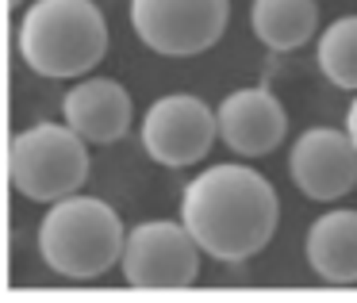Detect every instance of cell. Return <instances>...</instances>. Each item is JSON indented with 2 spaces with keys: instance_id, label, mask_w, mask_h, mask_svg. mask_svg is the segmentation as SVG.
Wrapping results in <instances>:
<instances>
[{
  "instance_id": "5bb4252c",
  "label": "cell",
  "mask_w": 357,
  "mask_h": 303,
  "mask_svg": "<svg viewBox=\"0 0 357 303\" xmlns=\"http://www.w3.org/2000/svg\"><path fill=\"white\" fill-rule=\"evenodd\" d=\"M346 131H349V139H354V146H357V96H354V104H349V111H346Z\"/></svg>"
},
{
  "instance_id": "7c38bea8",
  "label": "cell",
  "mask_w": 357,
  "mask_h": 303,
  "mask_svg": "<svg viewBox=\"0 0 357 303\" xmlns=\"http://www.w3.org/2000/svg\"><path fill=\"white\" fill-rule=\"evenodd\" d=\"M250 27L269 50L288 54V50L307 47V39H315L319 4L315 0H254Z\"/></svg>"
},
{
  "instance_id": "30bf717a",
  "label": "cell",
  "mask_w": 357,
  "mask_h": 303,
  "mask_svg": "<svg viewBox=\"0 0 357 303\" xmlns=\"http://www.w3.org/2000/svg\"><path fill=\"white\" fill-rule=\"evenodd\" d=\"M62 119L89 146H112L131 131V93L112 77H85L62 96Z\"/></svg>"
},
{
  "instance_id": "5b68a950",
  "label": "cell",
  "mask_w": 357,
  "mask_h": 303,
  "mask_svg": "<svg viewBox=\"0 0 357 303\" xmlns=\"http://www.w3.org/2000/svg\"><path fill=\"white\" fill-rule=\"evenodd\" d=\"M231 0H131V27L162 58H196L227 31Z\"/></svg>"
},
{
  "instance_id": "3957f363",
  "label": "cell",
  "mask_w": 357,
  "mask_h": 303,
  "mask_svg": "<svg viewBox=\"0 0 357 303\" xmlns=\"http://www.w3.org/2000/svg\"><path fill=\"white\" fill-rule=\"evenodd\" d=\"M123 219L96 196H66L50 203L39 223V254L58 277L96 280L112 272L123 257Z\"/></svg>"
},
{
  "instance_id": "8fae6325",
  "label": "cell",
  "mask_w": 357,
  "mask_h": 303,
  "mask_svg": "<svg viewBox=\"0 0 357 303\" xmlns=\"http://www.w3.org/2000/svg\"><path fill=\"white\" fill-rule=\"evenodd\" d=\"M307 265L331 284H357V211L334 208L307 226Z\"/></svg>"
},
{
  "instance_id": "7a4b0ae2",
  "label": "cell",
  "mask_w": 357,
  "mask_h": 303,
  "mask_svg": "<svg viewBox=\"0 0 357 303\" xmlns=\"http://www.w3.org/2000/svg\"><path fill=\"white\" fill-rule=\"evenodd\" d=\"M16 50L39 77H85L108 54V20L93 0H31L16 27Z\"/></svg>"
},
{
  "instance_id": "9c48e42d",
  "label": "cell",
  "mask_w": 357,
  "mask_h": 303,
  "mask_svg": "<svg viewBox=\"0 0 357 303\" xmlns=\"http://www.w3.org/2000/svg\"><path fill=\"white\" fill-rule=\"evenodd\" d=\"M215 116H219V139L238 157L273 154L280 146V139L288 134L284 104L277 100V93H269L261 85L227 93L223 104L215 108Z\"/></svg>"
},
{
  "instance_id": "4fadbf2b",
  "label": "cell",
  "mask_w": 357,
  "mask_h": 303,
  "mask_svg": "<svg viewBox=\"0 0 357 303\" xmlns=\"http://www.w3.org/2000/svg\"><path fill=\"white\" fill-rule=\"evenodd\" d=\"M319 70L334 88L357 93V16H342L319 35Z\"/></svg>"
},
{
  "instance_id": "ba28073f",
  "label": "cell",
  "mask_w": 357,
  "mask_h": 303,
  "mask_svg": "<svg viewBox=\"0 0 357 303\" xmlns=\"http://www.w3.org/2000/svg\"><path fill=\"white\" fill-rule=\"evenodd\" d=\"M292 185L307 200L334 203L357 188V146L349 131L338 127H311L292 142L288 154Z\"/></svg>"
},
{
  "instance_id": "6da1fadb",
  "label": "cell",
  "mask_w": 357,
  "mask_h": 303,
  "mask_svg": "<svg viewBox=\"0 0 357 303\" xmlns=\"http://www.w3.org/2000/svg\"><path fill=\"white\" fill-rule=\"evenodd\" d=\"M277 188L242 162H223L192 177L181 192V223L215 261H246L277 234Z\"/></svg>"
},
{
  "instance_id": "277c9868",
  "label": "cell",
  "mask_w": 357,
  "mask_h": 303,
  "mask_svg": "<svg viewBox=\"0 0 357 303\" xmlns=\"http://www.w3.org/2000/svg\"><path fill=\"white\" fill-rule=\"evenodd\" d=\"M89 142L70 123H31L12 134L8 177L20 196L58 203L89 180Z\"/></svg>"
},
{
  "instance_id": "9a60e30c",
  "label": "cell",
  "mask_w": 357,
  "mask_h": 303,
  "mask_svg": "<svg viewBox=\"0 0 357 303\" xmlns=\"http://www.w3.org/2000/svg\"><path fill=\"white\" fill-rule=\"evenodd\" d=\"M8 8H24V0H8Z\"/></svg>"
},
{
  "instance_id": "8992f818",
  "label": "cell",
  "mask_w": 357,
  "mask_h": 303,
  "mask_svg": "<svg viewBox=\"0 0 357 303\" xmlns=\"http://www.w3.org/2000/svg\"><path fill=\"white\" fill-rule=\"evenodd\" d=\"M142 150L150 162L165 169H185L208 157V150L219 139V116L208 100L192 93H169L158 96L142 116Z\"/></svg>"
},
{
  "instance_id": "52a82bcc",
  "label": "cell",
  "mask_w": 357,
  "mask_h": 303,
  "mask_svg": "<svg viewBox=\"0 0 357 303\" xmlns=\"http://www.w3.org/2000/svg\"><path fill=\"white\" fill-rule=\"evenodd\" d=\"M200 254L185 223L154 219L127 231L119 265L131 288H188L200 277Z\"/></svg>"
}]
</instances>
